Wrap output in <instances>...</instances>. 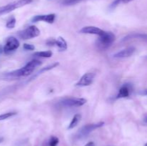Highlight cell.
Masks as SVG:
<instances>
[{
    "instance_id": "obj_17",
    "label": "cell",
    "mask_w": 147,
    "mask_h": 146,
    "mask_svg": "<svg viewBox=\"0 0 147 146\" xmlns=\"http://www.w3.org/2000/svg\"><path fill=\"white\" fill-rule=\"evenodd\" d=\"M34 56L39 57H46L49 58L53 56V52L51 51H43V52H37L34 53Z\"/></svg>"
},
{
    "instance_id": "obj_8",
    "label": "cell",
    "mask_w": 147,
    "mask_h": 146,
    "mask_svg": "<svg viewBox=\"0 0 147 146\" xmlns=\"http://www.w3.org/2000/svg\"><path fill=\"white\" fill-rule=\"evenodd\" d=\"M96 74L93 72H87L83 74L79 81L76 83V87H87L93 82Z\"/></svg>"
},
{
    "instance_id": "obj_9",
    "label": "cell",
    "mask_w": 147,
    "mask_h": 146,
    "mask_svg": "<svg viewBox=\"0 0 147 146\" xmlns=\"http://www.w3.org/2000/svg\"><path fill=\"white\" fill-rule=\"evenodd\" d=\"M56 15L55 14H43V15H36L32 18V22H37V21H45V22L53 24L55 19Z\"/></svg>"
},
{
    "instance_id": "obj_2",
    "label": "cell",
    "mask_w": 147,
    "mask_h": 146,
    "mask_svg": "<svg viewBox=\"0 0 147 146\" xmlns=\"http://www.w3.org/2000/svg\"><path fill=\"white\" fill-rule=\"evenodd\" d=\"M116 40L114 34L111 31H106L102 35L99 36L96 41V46L100 50H106L112 45Z\"/></svg>"
},
{
    "instance_id": "obj_1",
    "label": "cell",
    "mask_w": 147,
    "mask_h": 146,
    "mask_svg": "<svg viewBox=\"0 0 147 146\" xmlns=\"http://www.w3.org/2000/svg\"><path fill=\"white\" fill-rule=\"evenodd\" d=\"M42 64V62L38 60H32L30 62H29L25 66H24L22 68L19 70H14V71L9 72L7 75L10 77H26L29 76L34 72L36 67H39Z\"/></svg>"
},
{
    "instance_id": "obj_14",
    "label": "cell",
    "mask_w": 147,
    "mask_h": 146,
    "mask_svg": "<svg viewBox=\"0 0 147 146\" xmlns=\"http://www.w3.org/2000/svg\"><path fill=\"white\" fill-rule=\"evenodd\" d=\"M55 45L57 46L60 51H65L67 49V44L65 39L62 37H59L55 41Z\"/></svg>"
},
{
    "instance_id": "obj_19",
    "label": "cell",
    "mask_w": 147,
    "mask_h": 146,
    "mask_svg": "<svg viewBox=\"0 0 147 146\" xmlns=\"http://www.w3.org/2000/svg\"><path fill=\"white\" fill-rule=\"evenodd\" d=\"M17 115V113H14V112H10V113H4V114L0 115V121L1 120H4L6 119H8L9 117H12V116H14Z\"/></svg>"
},
{
    "instance_id": "obj_4",
    "label": "cell",
    "mask_w": 147,
    "mask_h": 146,
    "mask_svg": "<svg viewBox=\"0 0 147 146\" xmlns=\"http://www.w3.org/2000/svg\"><path fill=\"white\" fill-rule=\"evenodd\" d=\"M40 34V31L36 26H30L25 29L18 32L19 37L22 40H30L38 37Z\"/></svg>"
},
{
    "instance_id": "obj_6",
    "label": "cell",
    "mask_w": 147,
    "mask_h": 146,
    "mask_svg": "<svg viewBox=\"0 0 147 146\" xmlns=\"http://www.w3.org/2000/svg\"><path fill=\"white\" fill-rule=\"evenodd\" d=\"M87 100L85 98H78V97H66L61 102L60 104L65 107H80L86 104Z\"/></svg>"
},
{
    "instance_id": "obj_20",
    "label": "cell",
    "mask_w": 147,
    "mask_h": 146,
    "mask_svg": "<svg viewBox=\"0 0 147 146\" xmlns=\"http://www.w3.org/2000/svg\"><path fill=\"white\" fill-rule=\"evenodd\" d=\"M59 143V139L55 136H52L49 140V146H57Z\"/></svg>"
},
{
    "instance_id": "obj_18",
    "label": "cell",
    "mask_w": 147,
    "mask_h": 146,
    "mask_svg": "<svg viewBox=\"0 0 147 146\" xmlns=\"http://www.w3.org/2000/svg\"><path fill=\"white\" fill-rule=\"evenodd\" d=\"M16 24V19L15 17H11L7 20V24H6V27L9 29H12L15 27Z\"/></svg>"
},
{
    "instance_id": "obj_28",
    "label": "cell",
    "mask_w": 147,
    "mask_h": 146,
    "mask_svg": "<svg viewBox=\"0 0 147 146\" xmlns=\"http://www.w3.org/2000/svg\"><path fill=\"white\" fill-rule=\"evenodd\" d=\"M144 146H147V143H146V144H145V145Z\"/></svg>"
},
{
    "instance_id": "obj_27",
    "label": "cell",
    "mask_w": 147,
    "mask_h": 146,
    "mask_svg": "<svg viewBox=\"0 0 147 146\" xmlns=\"http://www.w3.org/2000/svg\"><path fill=\"white\" fill-rule=\"evenodd\" d=\"M145 121H146V122H147V117H146V118H145Z\"/></svg>"
},
{
    "instance_id": "obj_25",
    "label": "cell",
    "mask_w": 147,
    "mask_h": 146,
    "mask_svg": "<svg viewBox=\"0 0 147 146\" xmlns=\"http://www.w3.org/2000/svg\"><path fill=\"white\" fill-rule=\"evenodd\" d=\"M144 94H146V95H147V90H145V91H144Z\"/></svg>"
},
{
    "instance_id": "obj_23",
    "label": "cell",
    "mask_w": 147,
    "mask_h": 146,
    "mask_svg": "<svg viewBox=\"0 0 147 146\" xmlns=\"http://www.w3.org/2000/svg\"><path fill=\"white\" fill-rule=\"evenodd\" d=\"M55 41L56 40H54V39H49V40H47V42H46V44L48 46L55 45Z\"/></svg>"
},
{
    "instance_id": "obj_5",
    "label": "cell",
    "mask_w": 147,
    "mask_h": 146,
    "mask_svg": "<svg viewBox=\"0 0 147 146\" xmlns=\"http://www.w3.org/2000/svg\"><path fill=\"white\" fill-rule=\"evenodd\" d=\"M103 125H104V122H99V123H97L86 125L83 126L80 130H79L78 133L77 134V137L78 139H80L86 137L91 132H93V130H96V129L99 128V127H101Z\"/></svg>"
},
{
    "instance_id": "obj_12",
    "label": "cell",
    "mask_w": 147,
    "mask_h": 146,
    "mask_svg": "<svg viewBox=\"0 0 147 146\" xmlns=\"http://www.w3.org/2000/svg\"><path fill=\"white\" fill-rule=\"evenodd\" d=\"M130 94V87L128 84H125L119 89L116 98H124L129 97Z\"/></svg>"
},
{
    "instance_id": "obj_13",
    "label": "cell",
    "mask_w": 147,
    "mask_h": 146,
    "mask_svg": "<svg viewBox=\"0 0 147 146\" xmlns=\"http://www.w3.org/2000/svg\"><path fill=\"white\" fill-rule=\"evenodd\" d=\"M133 39H139V40H144L147 42V34H144V33H133L130 34L125 37L123 39V41H127L129 40H133Z\"/></svg>"
},
{
    "instance_id": "obj_3",
    "label": "cell",
    "mask_w": 147,
    "mask_h": 146,
    "mask_svg": "<svg viewBox=\"0 0 147 146\" xmlns=\"http://www.w3.org/2000/svg\"><path fill=\"white\" fill-rule=\"evenodd\" d=\"M32 1L33 0H16V1L7 4V5L0 7V16L4 15V14L14 11L16 9L20 8V7H24L27 4H30Z\"/></svg>"
},
{
    "instance_id": "obj_15",
    "label": "cell",
    "mask_w": 147,
    "mask_h": 146,
    "mask_svg": "<svg viewBox=\"0 0 147 146\" xmlns=\"http://www.w3.org/2000/svg\"><path fill=\"white\" fill-rule=\"evenodd\" d=\"M58 65H59V62H55V63H53V64H50V65H48V66H47V67H44V68L41 69V70H40V71H39L38 72H37V74H35V75L33 76V77H32L31 78H30V79H31V80H34V79L36 77H37V76H38V75H40V74H41L42 73L45 72L49 71V70H52V69L55 68V67H57Z\"/></svg>"
},
{
    "instance_id": "obj_10",
    "label": "cell",
    "mask_w": 147,
    "mask_h": 146,
    "mask_svg": "<svg viewBox=\"0 0 147 146\" xmlns=\"http://www.w3.org/2000/svg\"><path fill=\"white\" fill-rule=\"evenodd\" d=\"M136 51V48L134 47H129L126 49L121 50V51L118 52L116 54H113V57L114 58H126V57H129L131 55H133L134 53Z\"/></svg>"
},
{
    "instance_id": "obj_29",
    "label": "cell",
    "mask_w": 147,
    "mask_h": 146,
    "mask_svg": "<svg viewBox=\"0 0 147 146\" xmlns=\"http://www.w3.org/2000/svg\"><path fill=\"white\" fill-rule=\"evenodd\" d=\"M146 59L147 60V56H146Z\"/></svg>"
},
{
    "instance_id": "obj_24",
    "label": "cell",
    "mask_w": 147,
    "mask_h": 146,
    "mask_svg": "<svg viewBox=\"0 0 147 146\" xmlns=\"http://www.w3.org/2000/svg\"><path fill=\"white\" fill-rule=\"evenodd\" d=\"M85 146H95V143L93 142H89Z\"/></svg>"
},
{
    "instance_id": "obj_22",
    "label": "cell",
    "mask_w": 147,
    "mask_h": 146,
    "mask_svg": "<svg viewBox=\"0 0 147 146\" xmlns=\"http://www.w3.org/2000/svg\"><path fill=\"white\" fill-rule=\"evenodd\" d=\"M23 48L25 50H29V51H32L34 50V46L32 44H24L23 45Z\"/></svg>"
},
{
    "instance_id": "obj_11",
    "label": "cell",
    "mask_w": 147,
    "mask_h": 146,
    "mask_svg": "<svg viewBox=\"0 0 147 146\" xmlns=\"http://www.w3.org/2000/svg\"><path fill=\"white\" fill-rule=\"evenodd\" d=\"M80 32L82 34H96V35L100 36L105 32L101 29L98 27H93V26H88L84 27L80 30Z\"/></svg>"
},
{
    "instance_id": "obj_7",
    "label": "cell",
    "mask_w": 147,
    "mask_h": 146,
    "mask_svg": "<svg viewBox=\"0 0 147 146\" xmlns=\"http://www.w3.org/2000/svg\"><path fill=\"white\" fill-rule=\"evenodd\" d=\"M19 47H20V42L18 41V40L14 37H10L6 42L4 47V52L6 54H9L15 51Z\"/></svg>"
},
{
    "instance_id": "obj_16",
    "label": "cell",
    "mask_w": 147,
    "mask_h": 146,
    "mask_svg": "<svg viewBox=\"0 0 147 146\" xmlns=\"http://www.w3.org/2000/svg\"><path fill=\"white\" fill-rule=\"evenodd\" d=\"M80 119H81V115L80 114H76L75 115L74 117L72 119L71 122H70V125L68 126L69 130H71V129L74 128L75 127L77 126V125L78 124V123L80 122Z\"/></svg>"
},
{
    "instance_id": "obj_21",
    "label": "cell",
    "mask_w": 147,
    "mask_h": 146,
    "mask_svg": "<svg viewBox=\"0 0 147 146\" xmlns=\"http://www.w3.org/2000/svg\"><path fill=\"white\" fill-rule=\"evenodd\" d=\"M134 1V0H115V1H113L111 4L110 8L114 9L115 7H116V6H117L120 2L126 3H126H129V2H130V1Z\"/></svg>"
},
{
    "instance_id": "obj_26",
    "label": "cell",
    "mask_w": 147,
    "mask_h": 146,
    "mask_svg": "<svg viewBox=\"0 0 147 146\" xmlns=\"http://www.w3.org/2000/svg\"><path fill=\"white\" fill-rule=\"evenodd\" d=\"M3 141V138H1H1H0V143H1V142H2Z\"/></svg>"
}]
</instances>
